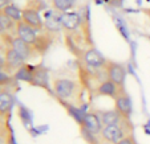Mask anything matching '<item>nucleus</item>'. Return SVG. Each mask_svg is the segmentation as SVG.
Returning a JSON list of instances; mask_svg holds the SVG:
<instances>
[{
    "mask_svg": "<svg viewBox=\"0 0 150 144\" xmlns=\"http://www.w3.org/2000/svg\"><path fill=\"white\" fill-rule=\"evenodd\" d=\"M124 87H118L116 83H113L109 79H105L96 87V94L100 96H109V98H116V95Z\"/></svg>",
    "mask_w": 150,
    "mask_h": 144,
    "instance_id": "13",
    "label": "nucleus"
},
{
    "mask_svg": "<svg viewBox=\"0 0 150 144\" xmlns=\"http://www.w3.org/2000/svg\"><path fill=\"white\" fill-rule=\"evenodd\" d=\"M4 61H6V65H4L3 71H6L7 74H15L25 64L23 57L20 56L12 46H6V49H4Z\"/></svg>",
    "mask_w": 150,
    "mask_h": 144,
    "instance_id": "4",
    "label": "nucleus"
},
{
    "mask_svg": "<svg viewBox=\"0 0 150 144\" xmlns=\"http://www.w3.org/2000/svg\"><path fill=\"white\" fill-rule=\"evenodd\" d=\"M52 43H53V34L45 31V32H42V33L40 32L36 43H35L32 46H33V50L37 56H42V54L51 48Z\"/></svg>",
    "mask_w": 150,
    "mask_h": 144,
    "instance_id": "12",
    "label": "nucleus"
},
{
    "mask_svg": "<svg viewBox=\"0 0 150 144\" xmlns=\"http://www.w3.org/2000/svg\"><path fill=\"white\" fill-rule=\"evenodd\" d=\"M1 11H3V13L7 15L9 19L13 20L15 23L21 21V17H23V9H20L19 7H16L15 4H9V6H7L6 8L1 9Z\"/></svg>",
    "mask_w": 150,
    "mask_h": 144,
    "instance_id": "21",
    "label": "nucleus"
},
{
    "mask_svg": "<svg viewBox=\"0 0 150 144\" xmlns=\"http://www.w3.org/2000/svg\"><path fill=\"white\" fill-rule=\"evenodd\" d=\"M82 57H84L85 64L88 66H91V68L100 69V68H105V65H106L105 57L102 56L98 50H96L94 48H91V49H88V50H85Z\"/></svg>",
    "mask_w": 150,
    "mask_h": 144,
    "instance_id": "10",
    "label": "nucleus"
},
{
    "mask_svg": "<svg viewBox=\"0 0 150 144\" xmlns=\"http://www.w3.org/2000/svg\"><path fill=\"white\" fill-rule=\"evenodd\" d=\"M11 46L20 54V56L23 57L24 61H28V59H31L32 57L37 56L33 50V46L27 44V43H24L23 40H20L19 37H16V36H13V38H12Z\"/></svg>",
    "mask_w": 150,
    "mask_h": 144,
    "instance_id": "11",
    "label": "nucleus"
},
{
    "mask_svg": "<svg viewBox=\"0 0 150 144\" xmlns=\"http://www.w3.org/2000/svg\"><path fill=\"white\" fill-rule=\"evenodd\" d=\"M127 124L130 126V120H125L122 124L117 126H105L100 135H101L102 140L112 144H117L125 136L132 135V130H127Z\"/></svg>",
    "mask_w": 150,
    "mask_h": 144,
    "instance_id": "1",
    "label": "nucleus"
},
{
    "mask_svg": "<svg viewBox=\"0 0 150 144\" xmlns=\"http://www.w3.org/2000/svg\"><path fill=\"white\" fill-rule=\"evenodd\" d=\"M25 8H31L37 12H41V11H44V9H47V4L44 0H28Z\"/></svg>",
    "mask_w": 150,
    "mask_h": 144,
    "instance_id": "23",
    "label": "nucleus"
},
{
    "mask_svg": "<svg viewBox=\"0 0 150 144\" xmlns=\"http://www.w3.org/2000/svg\"><path fill=\"white\" fill-rule=\"evenodd\" d=\"M53 91L60 99H71L77 93V83L68 78H56L53 81Z\"/></svg>",
    "mask_w": 150,
    "mask_h": 144,
    "instance_id": "2",
    "label": "nucleus"
},
{
    "mask_svg": "<svg viewBox=\"0 0 150 144\" xmlns=\"http://www.w3.org/2000/svg\"><path fill=\"white\" fill-rule=\"evenodd\" d=\"M117 144H137V143H136V140H134L133 135H127V136H125L122 140H120Z\"/></svg>",
    "mask_w": 150,
    "mask_h": 144,
    "instance_id": "26",
    "label": "nucleus"
},
{
    "mask_svg": "<svg viewBox=\"0 0 150 144\" xmlns=\"http://www.w3.org/2000/svg\"><path fill=\"white\" fill-rule=\"evenodd\" d=\"M16 25L17 23H15L12 19H9L7 15L3 13V11L0 9V27L3 29L4 33H8V34H16Z\"/></svg>",
    "mask_w": 150,
    "mask_h": 144,
    "instance_id": "19",
    "label": "nucleus"
},
{
    "mask_svg": "<svg viewBox=\"0 0 150 144\" xmlns=\"http://www.w3.org/2000/svg\"><path fill=\"white\" fill-rule=\"evenodd\" d=\"M48 71L42 66H35L33 74H32V83L33 86L48 89Z\"/></svg>",
    "mask_w": 150,
    "mask_h": 144,
    "instance_id": "15",
    "label": "nucleus"
},
{
    "mask_svg": "<svg viewBox=\"0 0 150 144\" xmlns=\"http://www.w3.org/2000/svg\"><path fill=\"white\" fill-rule=\"evenodd\" d=\"M12 82V77L7 74L6 71H0V87L1 86H7Z\"/></svg>",
    "mask_w": 150,
    "mask_h": 144,
    "instance_id": "24",
    "label": "nucleus"
},
{
    "mask_svg": "<svg viewBox=\"0 0 150 144\" xmlns=\"http://www.w3.org/2000/svg\"><path fill=\"white\" fill-rule=\"evenodd\" d=\"M33 69H35V66H31V65L24 64V65L13 74V78L17 79V81L27 82V83L31 85L32 83V74H33Z\"/></svg>",
    "mask_w": 150,
    "mask_h": 144,
    "instance_id": "18",
    "label": "nucleus"
},
{
    "mask_svg": "<svg viewBox=\"0 0 150 144\" xmlns=\"http://www.w3.org/2000/svg\"><path fill=\"white\" fill-rule=\"evenodd\" d=\"M105 70H106V75L108 79L116 83L118 87H124L125 79H126V69L114 61H106L105 65Z\"/></svg>",
    "mask_w": 150,
    "mask_h": 144,
    "instance_id": "5",
    "label": "nucleus"
},
{
    "mask_svg": "<svg viewBox=\"0 0 150 144\" xmlns=\"http://www.w3.org/2000/svg\"><path fill=\"white\" fill-rule=\"evenodd\" d=\"M76 6V0H52V7L54 11L60 12V13H65V12H71L72 8Z\"/></svg>",
    "mask_w": 150,
    "mask_h": 144,
    "instance_id": "20",
    "label": "nucleus"
},
{
    "mask_svg": "<svg viewBox=\"0 0 150 144\" xmlns=\"http://www.w3.org/2000/svg\"><path fill=\"white\" fill-rule=\"evenodd\" d=\"M44 29L49 33H57L62 29L61 15H53L51 12H45V20H44Z\"/></svg>",
    "mask_w": 150,
    "mask_h": 144,
    "instance_id": "14",
    "label": "nucleus"
},
{
    "mask_svg": "<svg viewBox=\"0 0 150 144\" xmlns=\"http://www.w3.org/2000/svg\"><path fill=\"white\" fill-rule=\"evenodd\" d=\"M13 106V96L8 91H1L0 93V115L9 116V113Z\"/></svg>",
    "mask_w": 150,
    "mask_h": 144,
    "instance_id": "17",
    "label": "nucleus"
},
{
    "mask_svg": "<svg viewBox=\"0 0 150 144\" xmlns=\"http://www.w3.org/2000/svg\"><path fill=\"white\" fill-rule=\"evenodd\" d=\"M114 110L125 119V120H130L132 111H133V106H132V101L125 91V89L120 90V93L114 98Z\"/></svg>",
    "mask_w": 150,
    "mask_h": 144,
    "instance_id": "6",
    "label": "nucleus"
},
{
    "mask_svg": "<svg viewBox=\"0 0 150 144\" xmlns=\"http://www.w3.org/2000/svg\"><path fill=\"white\" fill-rule=\"evenodd\" d=\"M6 144H16L13 138V132H12V128L7 124V132H6Z\"/></svg>",
    "mask_w": 150,
    "mask_h": 144,
    "instance_id": "25",
    "label": "nucleus"
},
{
    "mask_svg": "<svg viewBox=\"0 0 150 144\" xmlns=\"http://www.w3.org/2000/svg\"><path fill=\"white\" fill-rule=\"evenodd\" d=\"M1 33H4V32H3V29H1V27H0V34Z\"/></svg>",
    "mask_w": 150,
    "mask_h": 144,
    "instance_id": "29",
    "label": "nucleus"
},
{
    "mask_svg": "<svg viewBox=\"0 0 150 144\" xmlns=\"http://www.w3.org/2000/svg\"><path fill=\"white\" fill-rule=\"evenodd\" d=\"M4 65H6V61H4V56H0V71L4 70Z\"/></svg>",
    "mask_w": 150,
    "mask_h": 144,
    "instance_id": "28",
    "label": "nucleus"
},
{
    "mask_svg": "<svg viewBox=\"0 0 150 144\" xmlns=\"http://www.w3.org/2000/svg\"><path fill=\"white\" fill-rule=\"evenodd\" d=\"M17 115H19L20 120L23 122L24 126H28V124H31L32 123L31 111H29L27 107H24V106H19V108H17Z\"/></svg>",
    "mask_w": 150,
    "mask_h": 144,
    "instance_id": "22",
    "label": "nucleus"
},
{
    "mask_svg": "<svg viewBox=\"0 0 150 144\" xmlns=\"http://www.w3.org/2000/svg\"><path fill=\"white\" fill-rule=\"evenodd\" d=\"M61 24H62V29L69 33H72L74 36V33L79 34L81 28L85 29V23L82 17L80 16L79 12H65L61 15Z\"/></svg>",
    "mask_w": 150,
    "mask_h": 144,
    "instance_id": "3",
    "label": "nucleus"
},
{
    "mask_svg": "<svg viewBox=\"0 0 150 144\" xmlns=\"http://www.w3.org/2000/svg\"><path fill=\"white\" fill-rule=\"evenodd\" d=\"M100 118H101L102 124L105 126H117V124H122L125 122V119L117 113L116 110H106V111H101L100 113Z\"/></svg>",
    "mask_w": 150,
    "mask_h": 144,
    "instance_id": "16",
    "label": "nucleus"
},
{
    "mask_svg": "<svg viewBox=\"0 0 150 144\" xmlns=\"http://www.w3.org/2000/svg\"><path fill=\"white\" fill-rule=\"evenodd\" d=\"M40 32L35 31L33 28L28 27L27 24H24L23 21H19L16 25V37H19L20 40H23L24 43L29 44V45H33L36 43L37 37H39Z\"/></svg>",
    "mask_w": 150,
    "mask_h": 144,
    "instance_id": "9",
    "label": "nucleus"
},
{
    "mask_svg": "<svg viewBox=\"0 0 150 144\" xmlns=\"http://www.w3.org/2000/svg\"><path fill=\"white\" fill-rule=\"evenodd\" d=\"M21 21L24 24H27L28 27L33 28L35 31L41 32L44 29V21L40 17V12L35 11L31 8H23V17H21Z\"/></svg>",
    "mask_w": 150,
    "mask_h": 144,
    "instance_id": "8",
    "label": "nucleus"
},
{
    "mask_svg": "<svg viewBox=\"0 0 150 144\" xmlns=\"http://www.w3.org/2000/svg\"><path fill=\"white\" fill-rule=\"evenodd\" d=\"M81 127L86 128L89 132H92L94 136L100 135L104 128V124L101 122V118H100V114L97 113H86L84 115V119H82V124Z\"/></svg>",
    "mask_w": 150,
    "mask_h": 144,
    "instance_id": "7",
    "label": "nucleus"
},
{
    "mask_svg": "<svg viewBox=\"0 0 150 144\" xmlns=\"http://www.w3.org/2000/svg\"><path fill=\"white\" fill-rule=\"evenodd\" d=\"M9 4H11V0H0V9H4Z\"/></svg>",
    "mask_w": 150,
    "mask_h": 144,
    "instance_id": "27",
    "label": "nucleus"
}]
</instances>
